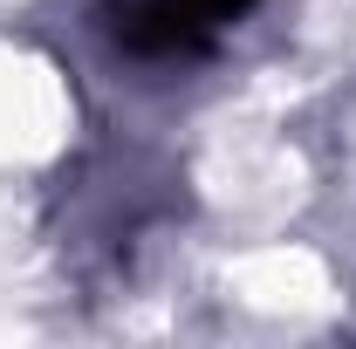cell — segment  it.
Masks as SVG:
<instances>
[{
	"label": "cell",
	"instance_id": "cell-1",
	"mask_svg": "<svg viewBox=\"0 0 356 349\" xmlns=\"http://www.w3.org/2000/svg\"><path fill=\"white\" fill-rule=\"evenodd\" d=\"M261 0H103V35L131 62H199L254 14Z\"/></svg>",
	"mask_w": 356,
	"mask_h": 349
}]
</instances>
